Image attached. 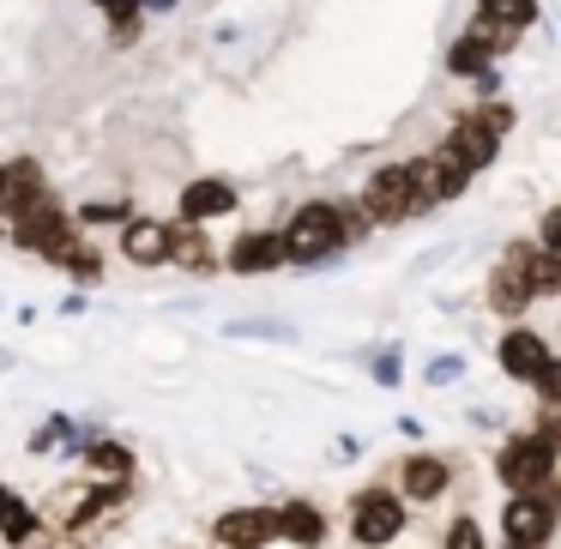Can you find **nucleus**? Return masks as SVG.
<instances>
[{"mask_svg":"<svg viewBox=\"0 0 561 549\" xmlns=\"http://www.w3.org/2000/svg\"><path fill=\"white\" fill-rule=\"evenodd\" d=\"M284 248H290V266L314 272L351 248V224H344V199H296L290 218L278 224Z\"/></svg>","mask_w":561,"mask_h":549,"instance_id":"f257e3e1","label":"nucleus"},{"mask_svg":"<svg viewBox=\"0 0 561 549\" xmlns=\"http://www.w3.org/2000/svg\"><path fill=\"white\" fill-rule=\"evenodd\" d=\"M495 483L507 495H543L561 483V435L543 428H507L495 447Z\"/></svg>","mask_w":561,"mask_h":549,"instance_id":"f03ea898","label":"nucleus"},{"mask_svg":"<svg viewBox=\"0 0 561 549\" xmlns=\"http://www.w3.org/2000/svg\"><path fill=\"white\" fill-rule=\"evenodd\" d=\"M356 199L368 206L375 230H404V224L428 218L423 194H416V175H411V158H387L368 170V182L356 187Z\"/></svg>","mask_w":561,"mask_h":549,"instance_id":"7ed1b4c3","label":"nucleus"},{"mask_svg":"<svg viewBox=\"0 0 561 549\" xmlns=\"http://www.w3.org/2000/svg\"><path fill=\"white\" fill-rule=\"evenodd\" d=\"M404 531H411V501H404V489L363 483L351 495V537L363 549H392Z\"/></svg>","mask_w":561,"mask_h":549,"instance_id":"20e7f679","label":"nucleus"},{"mask_svg":"<svg viewBox=\"0 0 561 549\" xmlns=\"http://www.w3.org/2000/svg\"><path fill=\"white\" fill-rule=\"evenodd\" d=\"M525 248H531V236H513V242L501 248V260L489 266V278H483V308L495 320H507V327H519V320L531 314V302H537L531 266H525Z\"/></svg>","mask_w":561,"mask_h":549,"instance_id":"39448f33","label":"nucleus"},{"mask_svg":"<svg viewBox=\"0 0 561 549\" xmlns=\"http://www.w3.org/2000/svg\"><path fill=\"white\" fill-rule=\"evenodd\" d=\"M561 531L556 495H507L501 501V544L495 549H549Z\"/></svg>","mask_w":561,"mask_h":549,"instance_id":"423d86ee","label":"nucleus"},{"mask_svg":"<svg viewBox=\"0 0 561 549\" xmlns=\"http://www.w3.org/2000/svg\"><path fill=\"white\" fill-rule=\"evenodd\" d=\"M435 146H440V151H453V158H459L471 175H489V170L501 163V146H507V134H501V127H489V122H483V110L471 103V110L453 115L447 134H440Z\"/></svg>","mask_w":561,"mask_h":549,"instance_id":"0eeeda50","label":"nucleus"},{"mask_svg":"<svg viewBox=\"0 0 561 549\" xmlns=\"http://www.w3.org/2000/svg\"><path fill=\"white\" fill-rule=\"evenodd\" d=\"M411 175H416V194H423L428 211H440V206H453V199H465V194H471V182H477V175L465 170L453 151H440V146L411 151Z\"/></svg>","mask_w":561,"mask_h":549,"instance_id":"6e6552de","label":"nucleus"},{"mask_svg":"<svg viewBox=\"0 0 561 549\" xmlns=\"http://www.w3.org/2000/svg\"><path fill=\"white\" fill-rule=\"evenodd\" d=\"M549 356H556V344H549L537 327H525V320L495 339V368L513 380V387H537V375L549 368Z\"/></svg>","mask_w":561,"mask_h":549,"instance_id":"1a4fd4ad","label":"nucleus"},{"mask_svg":"<svg viewBox=\"0 0 561 549\" xmlns=\"http://www.w3.org/2000/svg\"><path fill=\"white\" fill-rule=\"evenodd\" d=\"M284 266H290L284 230H242L224 248V272H236V278H266V272H284Z\"/></svg>","mask_w":561,"mask_h":549,"instance_id":"9d476101","label":"nucleus"},{"mask_svg":"<svg viewBox=\"0 0 561 549\" xmlns=\"http://www.w3.org/2000/svg\"><path fill=\"white\" fill-rule=\"evenodd\" d=\"M399 489H404L411 507H435V501L453 489V459L447 453H423V447L404 453L399 459Z\"/></svg>","mask_w":561,"mask_h":549,"instance_id":"9b49d317","label":"nucleus"},{"mask_svg":"<svg viewBox=\"0 0 561 549\" xmlns=\"http://www.w3.org/2000/svg\"><path fill=\"white\" fill-rule=\"evenodd\" d=\"M211 544L218 549H266L278 544V507H230L211 519Z\"/></svg>","mask_w":561,"mask_h":549,"instance_id":"f8f14e48","label":"nucleus"},{"mask_svg":"<svg viewBox=\"0 0 561 549\" xmlns=\"http://www.w3.org/2000/svg\"><path fill=\"white\" fill-rule=\"evenodd\" d=\"M115 248H122V260L127 266H139V272H151V266H170V248H175V224H163V218H146L139 211L127 230H115Z\"/></svg>","mask_w":561,"mask_h":549,"instance_id":"ddd939ff","label":"nucleus"},{"mask_svg":"<svg viewBox=\"0 0 561 549\" xmlns=\"http://www.w3.org/2000/svg\"><path fill=\"white\" fill-rule=\"evenodd\" d=\"M242 206V187L224 182V175H199V182H187L182 194H175V218L182 224H211V218H230V211Z\"/></svg>","mask_w":561,"mask_h":549,"instance_id":"4468645a","label":"nucleus"},{"mask_svg":"<svg viewBox=\"0 0 561 549\" xmlns=\"http://www.w3.org/2000/svg\"><path fill=\"white\" fill-rule=\"evenodd\" d=\"M327 537H332V525H327V513H320L308 495H284V501H278V544L320 549Z\"/></svg>","mask_w":561,"mask_h":549,"instance_id":"2eb2a0df","label":"nucleus"},{"mask_svg":"<svg viewBox=\"0 0 561 549\" xmlns=\"http://www.w3.org/2000/svg\"><path fill=\"white\" fill-rule=\"evenodd\" d=\"M170 266L194 272V278H206V272H218V266H224V254H218V242L206 236V224H182V218H175V248H170Z\"/></svg>","mask_w":561,"mask_h":549,"instance_id":"dca6fc26","label":"nucleus"},{"mask_svg":"<svg viewBox=\"0 0 561 549\" xmlns=\"http://www.w3.org/2000/svg\"><path fill=\"white\" fill-rule=\"evenodd\" d=\"M127 495H134V483H110V477H98V483L85 489V501H79V507L67 513V537H85L91 525H98L103 513H115Z\"/></svg>","mask_w":561,"mask_h":549,"instance_id":"f3484780","label":"nucleus"},{"mask_svg":"<svg viewBox=\"0 0 561 549\" xmlns=\"http://www.w3.org/2000/svg\"><path fill=\"white\" fill-rule=\"evenodd\" d=\"M79 459H85V471H91V477H110V483H134V447H127V441H115V435H91Z\"/></svg>","mask_w":561,"mask_h":549,"instance_id":"a211bd4d","label":"nucleus"},{"mask_svg":"<svg viewBox=\"0 0 561 549\" xmlns=\"http://www.w3.org/2000/svg\"><path fill=\"white\" fill-rule=\"evenodd\" d=\"M495 49H489L483 37H471V31H459V37L447 43V79H465V85H477L483 73H495Z\"/></svg>","mask_w":561,"mask_h":549,"instance_id":"6ab92c4d","label":"nucleus"},{"mask_svg":"<svg viewBox=\"0 0 561 549\" xmlns=\"http://www.w3.org/2000/svg\"><path fill=\"white\" fill-rule=\"evenodd\" d=\"M0 537L13 549H25L31 537H43V519H37V507H31L25 495H7V507H0Z\"/></svg>","mask_w":561,"mask_h":549,"instance_id":"aec40b11","label":"nucleus"},{"mask_svg":"<svg viewBox=\"0 0 561 549\" xmlns=\"http://www.w3.org/2000/svg\"><path fill=\"white\" fill-rule=\"evenodd\" d=\"M465 31L483 37L489 49H495V61H501V55H513V49H519V37H525L519 25H507V19H495V13H477V7H471V19H465Z\"/></svg>","mask_w":561,"mask_h":549,"instance_id":"412c9836","label":"nucleus"},{"mask_svg":"<svg viewBox=\"0 0 561 549\" xmlns=\"http://www.w3.org/2000/svg\"><path fill=\"white\" fill-rule=\"evenodd\" d=\"M73 218H79V230H127L139 211H134V199H91V206H79Z\"/></svg>","mask_w":561,"mask_h":549,"instance_id":"4be33fe9","label":"nucleus"},{"mask_svg":"<svg viewBox=\"0 0 561 549\" xmlns=\"http://www.w3.org/2000/svg\"><path fill=\"white\" fill-rule=\"evenodd\" d=\"M477 13H495L519 31H537L543 25V0H477Z\"/></svg>","mask_w":561,"mask_h":549,"instance_id":"5701e85b","label":"nucleus"},{"mask_svg":"<svg viewBox=\"0 0 561 549\" xmlns=\"http://www.w3.org/2000/svg\"><path fill=\"white\" fill-rule=\"evenodd\" d=\"M440 549H489V531L471 519V513H453L447 531H440Z\"/></svg>","mask_w":561,"mask_h":549,"instance_id":"b1692460","label":"nucleus"},{"mask_svg":"<svg viewBox=\"0 0 561 549\" xmlns=\"http://www.w3.org/2000/svg\"><path fill=\"white\" fill-rule=\"evenodd\" d=\"M368 375H375L380 387H399V380H404V351H399V344H380V351L368 356Z\"/></svg>","mask_w":561,"mask_h":549,"instance_id":"393cba45","label":"nucleus"},{"mask_svg":"<svg viewBox=\"0 0 561 549\" xmlns=\"http://www.w3.org/2000/svg\"><path fill=\"white\" fill-rule=\"evenodd\" d=\"M423 380H428V387H453V380H465V356H459V351L435 356V363L423 368Z\"/></svg>","mask_w":561,"mask_h":549,"instance_id":"a878e982","label":"nucleus"},{"mask_svg":"<svg viewBox=\"0 0 561 549\" xmlns=\"http://www.w3.org/2000/svg\"><path fill=\"white\" fill-rule=\"evenodd\" d=\"M537 242H543V248H556V254H561V199H549V206L543 211H537Z\"/></svg>","mask_w":561,"mask_h":549,"instance_id":"bb28decb","label":"nucleus"},{"mask_svg":"<svg viewBox=\"0 0 561 549\" xmlns=\"http://www.w3.org/2000/svg\"><path fill=\"white\" fill-rule=\"evenodd\" d=\"M537 404H561V356H549V368L537 375Z\"/></svg>","mask_w":561,"mask_h":549,"instance_id":"cd10ccee","label":"nucleus"},{"mask_svg":"<svg viewBox=\"0 0 561 549\" xmlns=\"http://www.w3.org/2000/svg\"><path fill=\"white\" fill-rule=\"evenodd\" d=\"M531 428H543V435H561V404H537Z\"/></svg>","mask_w":561,"mask_h":549,"instance_id":"c85d7f7f","label":"nucleus"},{"mask_svg":"<svg viewBox=\"0 0 561 549\" xmlns=\"http://www.w3.org/2000/svg\"><path fill=\"white\" fill-rule=\"evenodd\" d=\"M103 19H127V13H146V0H98Z\"/></svg>","mask_w":561,"mask_h":549,"instance_id":"c756f323","label":"nucleus"},{"mask_svg":"<svg viewBox=\"0 0 561 549\" xmlns=\"http://www.w3.org/2000/svg\"><path fill=\"white\" fill-rule=\"evenodd\" d=\"M332 453H339V459H356V453H363V435H339V447H332Z\"/></svg>","mask_w":561,"mask_h":549,"instance_id":"7c9ffc66","label":"nucleus"},{"mask_svg":"<svg viewBox=\"0 0 561 549\" xmlns=\"http://www.w3.org/2000/svg\"><path fill=\"white\" fill-rule=\"evenodd\" d=\"M7 495H13V489H7V483H0V507H7Z\"/></svg>","mask_w":561,"mask_h":549,"instance_id":"2f4dec72","label":"nucleus"}]
</instances>
